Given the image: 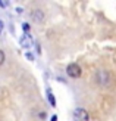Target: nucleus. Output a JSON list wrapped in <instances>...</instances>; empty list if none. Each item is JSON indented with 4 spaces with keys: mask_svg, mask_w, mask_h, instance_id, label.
Here are the masks:
<instances>
[{
    "mask_svg": "<svg viewBox=\"0 0 116 121\" xmlns=\"http://www.w3.org/2000/svg\"><path fill=\"white\" fill-rule=\"evenodd\" d=\"M66 74H68L71 78H79L81 74H82L81 66H79L78 64H69L68 68H66Z\"/></svg>",
    "mask_w": 116,
    "mask_h": 121,
    "instance_id": "nucleus-1",
    "label": "nucleus"
},
{
    "mask_svg": "<svg viewBox=\"0 0 116 121\" xmlns=\"http://www.w3.org/2000/svg\"><path fill=\"white\" fill-rule=\"evenodd\" d=\"M74 121H90V114L84 108H76L74 111Z\"/></svg>",
    "mask_w": 116,
    "mask_h": 121,
    "instance_id": "nucleus-2",
    "label": "nucleus"
},
{
    "mask_svg": "<svg viewBox=\"0 0 116 121\" xmlns=\"http://www.w3.org/2000/svg\"><path fill=\"white\" fill-rule=\"evenodd\" d=\"M31 18H32V19H34L35 22L41 24L43 21H44V12H43V10H40V9H37V10H32Z\"/></svg>",
    "mask_w": 116,
    "mask_h": 121,
    "instance_id": "nucleus-3",
    "label": "nucleus"
},
{
    "mask_svg": "<svg viewBox=\"0 0 116 121\" xmlns=\"http://www.w3.org/2000/svg\"><path fill=\"white\" fill-rule=\"evenodd\" d=\"M29 44H31V41H29V34H25V35L21 39V46L24 47V49H28Z\"/></svg>",
    "mask_w": 116,
    "mask_h": 121,
    "instance_id": "nucleus-4",
    "label": "nucleus"
},
{
    "mask_svg": "<svg viewBox=\"0 0 116 121\" xmlns=\"http://www.w3.org/2000/svg\"><path fill=\"white\" fill-rule=\"evenodd\" d=\"M47 100L50 102V105H52L53 108L56 106V99H54V96H53V93H52L50 89H47Z\"/></svg>",
    "mask_w": 116,
    "mask_h": 121,
    "instance_id": "nucleus-5",
    "label": "nucleus"
},
{
    "mask_svg": "<svg viewBox=\"0 0 116 121\" xmlns=\"http://www.w3.org/2000/svg\"><path fill=\"white\" fill-rule=\"evenodd\" d=\"M4 58H6V56H4V52H3V50H0V66L3 65V62H4Z\"/></svg>",
    "mask_w": 116,
    "mask_h": 121,
    "instance_id": "nucleus-6",
    "label": "nucleus"
},
{
    "mask_svg": "<svg viewBox=\"0 0 116 121\" xmlns=\"http://www.w3.org/2000/svg\"><path fill=\"white\" fill-rule=\"evenodd\" d=\"M22 30H24V31H29V25H28V24H24V25H22Z\"/></svg>",
    "mask_w": 116,
    "mask_h": 121,
    "instance_id": "nucleus-7",
    "label": "nucleus"
},
{
    "mask_svg": "<svg viewBox=\"0 0 116 121\" xmlns=\"http://www.w3.org/2000/svg\"><path fill=\"white\" fill-rule=\"evenodd\" d=\"M3 28H4V24H3V21H0V34H2Z\"/></svg>",
    "mask_w": 116,
    "mask_h": 121,
    "instance_id": "nucleus-8",
    "label": "nucleus"
},
{
    "mask_svg": "<svg viewBox=\"0 0 116 121\" xmlns=\"http://www.w3.org/2000/svg\"><path fill=\"white\" fill-rule=\"evenodd\" d=\"M27 58H28L29 60H34V56L31 55V53H27Z\"/></svg>",
    "mask_w": 116,
    "mask_h": 121,
    "instance_id": "nucleus-9",
    "label": "nucleus"
},
{
    "mask_svg": "<svg viewBox=\"0 0 116 121\" xmlns=\"http://www.w3.org/2000/svg\"><path fill=\"white\" fill-rule=\"evenodd\" d=\"M52 121H57V115H52Z\"/></svg>",
    "mask_w": 116,
    "mask_h": 121,
    "instance_id": "nucleus-10",
    "label": "nucleus"
},
{
    "mask_svg": "<svg viewBox=\"0 0 116 121\" xmlns=\"http://www.w3.org/2000/svg\"><path fill=\"white\" fill-rule=\"evenodd\" d=\"M0 6H2V8H4V6H6V3H3V2H0Z\"/></svg>",
    "mask_w": 116,
    "mask_h": 121,
    "instance_id": "nucleus-11",
    "label": "nucleus"
}]
</instances>
